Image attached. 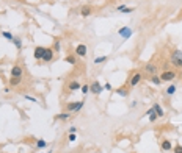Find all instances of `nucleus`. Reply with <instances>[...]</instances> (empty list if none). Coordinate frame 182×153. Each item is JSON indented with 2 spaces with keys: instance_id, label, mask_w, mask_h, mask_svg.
<instances>
[{
  "instance_id": "obj_14",
  "label": "nucleus",
  "mask_w": 182,
  "mask_h": 153,
  "mask_svg": "<svg viewBox=\"0 0 182 153\" xmlns=\"http://www.w3.org/2000/svg\"><path fill=\"white\" fill-rule=\"evenodd\" d=\"M82 88V85L77 81V80H72V81H69V85H68V89L71 91V92H74V91H79Z\"/></svg>"
},
{
  "instance_id": "obj_2",
  "label": "nucleus",
  "mask_w": 182,
  "mask_h": 153,
  "mask_svg": "<svg viewBox=\"0 0 182 153\" xmlns=\"http://www.w3.org/2000/svg\"><path fill=\"white\" fill-rule=\"evenodd\" d=\"M160 80H162V83H166V81H173L176 76H177V72L176 70H171V69H165L160 75Z\"/></svg>"
},
{
  "instance_id": "obj_13",
  "label": "nucleus",
  "mask_w": 182,
  "mask_h": 153,
  "mask_svg": "<svg viewBox=\"0 0 182 153\" xmlns=\"http://www.w3.org/2000/svg\"><path fill=\"white\" fill-rule=\"evenodd\" d=\"M160 150H162V151H170V150H173L171 141H170V139H163V141L160 142Z\"/></svg>"
},
{
  "instance_id": "obj_31",
  "label": "nucleus",
  "mask_w": 182,
  "mask_h": 153,
  "mask_svg": "<svg viewBox=\"0 0 182 153\" xmlns=\"http://www.w3.org/2000/svg\"><path fill=\"white\" fill-rule=\"evenodd\" d=\"M173 151H174V153H182V145H176V147H173Z\"/></svg>"
},
{
  "instance_id": "obj_15",
  "label": "nucleus",
  "mask_w": 182,
  "mask_h": 153,
  "mask_svg": "<svg viewBox=\"0 0 182 153\" xmlns=\"http://www.w3.org/2000/svg\"><path fill=\"white\" fill-rule=\"evenodd\" d=\"M152 108H154L155 114H157L159 117H163V116H165V111H163V108H162L159 103H154V106H152Z\"/></svg>"
},
{
  "instance_id": "obj_23",
  "label": "nucleus",
  "mask_w": 182,
  "mask_h": 153,
  "mask_svg": "<svg viewBox=\"0 0 182 153\" xmlns=\"http://www.w3.org/2000/svg\"><path fill=\"white\" fill-rule=\"evenodd\" d=\"M64 61H66L68 64H72V66H75V63H77V61H75V56H74V55H68V56L64 58Z\"/></svg>"
},
{
  "instance_id": "obj_21",
  "label": "nucleus",
  "mask_w": 182,
  "mask_h": 153,
  "mask_svg": "<svg viewBox=\"0 0 182 153\" xmlns=\"http://www.w3.org/2000/svg\"><path fill=\"white\" fill-rule=\"evenodd\" d=\"M69 117H71V113H68V111H66V113H60V114L57 116L58 120H68Z\"/></svg>"
},
{
  "instance_id": "obj_12",
  "label": "nucleus",
  "mask_w": 182,
  "mask_h": 153,
  "mask_svg": "<svg viewBox=\"0 0 182 153\" xmlns=\"http://www.w3.org/2000/svg\"><path fill=\"white\" fill-rule=\"evenodd\" d=\"M93 14V8L90 6V5H83L82 8H80V16L82 17H88V16H91Z\"/></svg>"
},
{
  "instance_id": "obj_9",
  "label": "nucleus",
  "mask_w": 182,
  "mask_h": 153,
  "mask_svg": "<svg viewBox=\"0 0 182 153\" xmlns=\"http://www.w3.org/2000/svg\"><path fill=\"white\" fill-rule=\"evenodd\" d=\"M22 75H24V70L19 64H14L11 67V76H14V78H22Z\"/></svg>"
},
{
  "instance_id": "obj_6",
  "label": "nucleus",
  "mask_w": 182,
  "mask_h": 153,
  "mask_svg": "<svg viewBox=\"0 0 182 153\" xmlns=\"http://www.w3.org/2000/svg\"><path fill=\"white\" fill-rule=\"evenodd\" d=\"M75 56H80V58H85L87 56V53H88V47L85 45V44H79L75 47Z\"/></svg>"
},
{
  "instance_id": "obj_8",
  "label": "nucleus",
  "mask_w": 182,
  "mask_h": 153,
  "mask_svg": "<svg viewBox=\"0 0 182 153\" xmlns=\"http://www.w3.org/2000/svg\"><path fill=\"white\" fill-rule=\"evenodd\" d=\"M132 28H129V27H122V28H119L118 30V35L122 38V39H129V38H131L132 36Z\"/></svg>"
},
{
  "instance_id": "obj_7",
  "label": "nucleus",
  "mask_w": 182,
  "mask_h": 153,
  "mask_svg": "<svg viewBox=\"0 0 182 153\" xmlns=\"http://www.w3.org/2000/svg\"><path fill=\"white\" fill-rule=\"evenodd\" d=\"M102 91H104V86H102L99 81H93V83L90 85V92H91V94H94V95H99Z\"/></svg>"
},
{
  "instance_id": "obj_30",
  "label": "nucleus",
  "mask_w": 182,
  "mask_h": 153,
  "mask_svg": "<svg viewBox=\"0 0 182 153\" xmlns=\"http://www.w3.org/2000/svg\"><path fill=\"white\" fill-rule=\"evenodd\" d=\"M75 139H77L75 133H69V134H68V141H69V142H74Z\"/></svg>"
},
{
  "instance_id": "obj_5",
  "label": "nucleus",
  "mask_w": 182,
  "mask_h": 153,
  "mask_svg": "<svg viewBox=\"0 0 182 153\" xmlns=\"http://www.w3.org/2000/svg\"><path fill=\"white\" fill-rule=\"evenodd\" d=\"M54 53H55V52H54V48H52V47H46L41 61H44V63H50L52 60H54Z\"/></svg>"
},
{
  "instance_id": "obj_18",
  "label": "nucleus",
  "mask_w": 182,
  "mask_h": 153,
  "mask_svg": "<svg viewBox=\"0 0 182 153\" xmlns=\"http://www.w3.org/2000/svg\"><path fill=\"white\" fill-rule=\"evenodd\" d=\"M16 47H17V50H22V39L20 38H17V36H14L13 38V41H11Z\"/></svg>"
},
{
  "instance_id": "obj_27",
  "label": "nucleus",
  "mask_w": 182,
  "mask_h": 153,
  "mask_svg": "<svg viewBox=\"0 0 182 153\" xmlns=\"http://www.w3.org/2000/svg\"><path fill=\"white\" fill-rule=\"evenodd\" d=\"M154 110V108H152ZM159 119V116L157 114H155V111H152L151 114H149V122H155V120H157Z\"/></svg>"
},
{
  "instance_id": "obj_28",
  "label": "nucleus",
  "mask_w": 182,
  "mask_h": 153,
  "mask_svg": "<svg viewBox=\"0 0 182 153\" xmlns=\"http://www.w3.org/2000/svg\"><path fill=\"white\" fill-rule=\"evenodd\" d=\"M2 36H3L5 39H10V41H13V38H14L10 31H2Z\"/></svg>"
},
{
  "instance_id": "obj_10",
  "label": "nucleus",
  "mask_w": 182,
  "mask_h": 153,
  "mask_svg": "<svg viewBox=\"0 0 182 153\" xmlns=\"http://www.w3.org/2000/svg\"><path fill=\"white\" fill-rule=\"evenodd\" d=\"M44 50H46V47H42V45H38V47H35V50H33V56H35V60H36V61H41V58H42V53H44Z\"/></svg>"
},
{
  "instance_id": "obj_20",
  "label": "nucleus",
  "mask_w": 182,
  "mask_h": 153,
  "mask_svg": "<svg viewBox=\"0 0 182 153\" xmlns=\"http://www.w3.org/2000/svg\"><path fill=\"white\" fill-rule=\"evenodd\" d=\"M116 94L121 95V97H127V95H129V91H127L126 88H118V89H116Z\"/></svg>"
},
{
  "instance_id": "obj_33",
  "label": "nucleus",
  "mask_w": 182,
  "mask_h": 153,
  "mask_svg": "<svg viewBox=\"0 0 182 153\" xmlns=\"http://www.w3.org/2000/svg\"><path fill=\"white\" fill-rule=\"evenodd\" d=\"M69 133H77V126H71V128H69Z\"/></svg>"
},
{
  "instance_id": "obj_24",
  "label": "nucleus",
  "mask_w": 182,
  "mask_h": 153,
  "mask_svg": "<svg viewBox=\"0 0 182 153\" xmlns=\"http://www.w3.org/2000/svg\"><path fill=\"white\" fill-rule=\"evenodd\" d=\"M35 145H36V148H44V147L47 145V142H46L44 139H36Z\"/></svg>"
},
{
  "instance_id": "obj_26",
  "label": "nucleus",
  "mask_w": 182,
  "mask_h": 153,
  "mask_svg": "<svg viewBox=\"0 0 182 153\" xmlns=\"http://www.w3.org/2000/svg\"><path fill=\"white\" fill-rule=\"evenodd\" d=\"M80 91H82V94H83V95H87V94L90 92V85H82Z\"/></svg>"
},
{
  "instance_id": "obj_29",
  "label": "nucleus",
  "mask_w": 182,
  "mask_h": 153,
  "mask_svg": "<svg viewBox=\"0 0 182 153\" xmlns=\"http://www.w3.org/2000/svg\"><path fill=\"white\" fill-rule=\"evenodd\" d=\"M24 98H25V100H29V101H33V103H38V100H36L35 97L29 95V94H25V95H24Z\"/></svg>"
},
{
  "instance_id": "obj_25",
  "label": "nucleus",
  "mask_w": 182,
  "mask_h": 153,
  "mask_svg": "<svg viewBox=\"0 0 182 153\" xmlns=\"http://www.w3.org/2000/svg\"><path fill=\"white\" fill-rule=\"evenodd\" d=\"M107 56H99V58H96L94 60V64H100V63H107Z\"/></svg>"
},
{
  "instance_id": "obj_3",
  "label": "nucleus",
  "mask_w": 182,
  "mask_h": 153,
  "mask_svg": "<svg viewBox=\"0 0 182 153\" xmlns=\"http://www.w3.org/2000/svg\"><path fill=\"white\" fill-rule=\"evenodd\" d=\"M85 105V101H69L66 105V111L68 113H79Z\"/></svg>"
},
{
  "instance_id": "obj_11",
  "label": "nucleus",
  "mask_w": 182,
  "mask_h": 153,
  "mask_svg": "<svg viewBox=\"0 0 182 153\" xmlns=\"http://www.w3.org/2000/svg\"><path fill=\"white\" fill-rule=\"evenodd\" d=\"M144 72L148 75H155V72H157V64H155V63H148L144 66Z\"/></svg>"
},
{
  "instance_id": "obj_32",
  "label": "nucleus",
  "mask_w": 182,
  "mask_h": 153,
  "mask_svg": "<svg viewBox=\"0 0 182 153\" xmlns=\"http://www.w3.org/2000/svg\"><path fill=\"white\" fill-rule=\"evenodd\" d=\"M104 89H105V91H113V88H112L110 83H105V85H104Z\"/></svg>"
},
{
  "instance_id": "obj_16",
  "label": "nucleus",
  "mask_w": 182,
  "mask_h": 153,
  "mask_svg": "<svg viewBox=\"0 0 182 153\" xmlns=\"http://www.w3.org/2000/svg\"><path fill=\"white\" fill-rule=\"evenodd\" d=\"M149 81H151L152 85H155V86H159V85L162 83V80H160V76H159L157 73H155V75H151V76H149Z\"/></svg>"
},
{
  "instance_id": "obj_4",
  "label": "nucleus",
  "mask_w": 182,
  "mask_h": 153,
  "mask_svg": "<svg viewBox=\"0 0 182 153\" xmlns=\"http://www.w3.org/2000/svg\"><path fill=\"white\" fill-rule=\"evenodd\" d=\"M141 72H138V70H135V72H132V75H131V78H129V86L131 88H135L140 81H141Z\"/></svg>"
},
{
  "instance_id": "obj_22",
  "label": "nucleus",
  "mask_w": 182,
  "mask_h": 153,
  "mask_svg": "<svg viewBox=\"0 0 182 153\" xmlns=\"http://www.w3.org/2000/svg\"><path fill=\"white\" fill-rule=\"evenodd\" d=\"M22 81V78H14V76H11L10 78V86H19Z\"/></svg>"
},
{
  "instance_id": "obj_1",
  "label": "nucleus",
  "mask_w": 182,
  "mask_h": 153,
  "mask_svg": "<svg viewBox=\"0 0 182 153\" xmlns=\"http://www.w3.org/2000/svg\"><path fill=\"white\" fill-rule=\"evenodd\" d=\"M170 61L176 69H182V52L180 50H173L171 56H170Z\"/></svg>"
},
{
  "instance_id": "obj_17",
  "label": "nucleus",
  "mask_w": 182,
  "mask_h": 153,
  "mask_svg": "<svg viewBox=\"0 0 182 153\" xmlns=\"http://www.w3.org/2000/svg\"><path fill=\"white\" fill-rule=\"evenodd\" d=\"M52 48H54V52H55V53H60V52H61V42H60V39H55L54 47H52Z\"/></svg>"
},
{
  "instance_id": "obj_19",
  "label": "nucleus",
  "mask_w": 182,
  "mask_h": 153,
  "mask_svg": "<svg viewBox=\"0 0 182 153\" xmlns=\"http://www.w3.org/2000/svg\"><path fill=\"white\" fill-rule=\"evenodd\" d=\"M176 91H177V88H176L174 85H171V86H168V88H166L165 94H166V95H173V94H176Z\"/></svg>"
}]
</instances>
